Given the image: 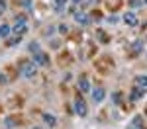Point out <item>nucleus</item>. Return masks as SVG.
I'll return each instance as SVG.
<instances>
[{"instance_id": "1", "label": "nucleus", "mask_w": 147, "mask_h": 129, "mask_svg": "<svg viewBox=\"0 0 147 129\" xmlns=\"http://www.w3.org/2000/svg\"><path fill=\"white\" fill-rule=\"evenodd\" d=\"M20 74L24 78H34L37 74V65L34 61H20Z\"/></svg>"}, {"instance_id": "2", "label": "nucleus", "mask_w": 147, "mask_h": 129, "mask_svg": "<svg viewBox=\"0 0 147 129\" xmlns=\"http://www.w3.org/2000/svg\"><path fill=\"white\" fill-rule=\"evenodd\" d=\"M26 31H28V18L22 14V16L16 18V23L12 25V33L14 35H24Z\"/></svg>"}, {"instance_id": "3", "label": "nucleus", "mask_w": 147, "mask_h": 129, "mask_svg": "<svg viewBox=\"0 0 147 129\" xmlns=\"http://www.w3.org/2000/svg\"><path fill=\"white\" fill-rule=\"evenodd\" d=\"M73 110H75V114H77V116L86 117V114H88V106H86V102H84V98H82V96H77V98H75Z\"/></svg>"}, {"instance_id": "4", "label": "nucleus", "mask_w": 147, "mask_h": 129, "mask_svg": "<svg viewBox=\"0 0 147 129\" xmlns=\"http://www.w3.org/2000/svg\"><path fill=\"white\" fill-rule=\"evenodd\" d=\"M122 22H124V23H127L129 27H137V25H139V18H137L136 14H134V12L129 10V12H125L124 16H122Z\"/></svg>"}, {"instance_id": "5", "label": "nucleus", "mask_w": 147, "mask_h": 129, "mask_svg": "<svg viewBox=\"0 0 147 129\" xmlns=\"http://www.w3.org/2000/svg\"><path fill=\"white\" fill-rule=\"evenodd\" d=\"M145 92H147V88H139V86H134L127 98H129V102H137V100H141V98L145 96Z\"/></svg>"}, {"instance_id": "6", "label": "nucleus", "mask_w": 147, "mask_h": 129, "mask_svg": "<svg viewBox=\"0 0 147 129\" xmlns=\"http://www.w3.org/2000/svg\"><path fill=\"white\" fill-rule=\"evenodd\" d=\"M77 86H79V90L80 92H84V94H88L92 92V86H90V80L82 74V76H79V80H77Z\"/></svg>"}, {"instance_id": "7", "label": "nucleus", "mask_w": 147, "mask_h": 129, "mask_svg": "<svg viewBox=\"0 0 147 129\" xmlns=\"http://www.w3.org/2000/svg\"><path fill=\"white\" fill-rule=\"evenodd\" d=\"M32 61H34L37 67H47V65H49V57H47L43 51H41V53H35V55H32Z\"/></svg>"}, {"instance_id": "8", "label": "nucleus", "mask_w": 147, "mask_h": 129, "mask_svg": "<svg viewBox=\"0 0 147 129\" xmlns=\"http://www.w3.org/2000/svg\"><path fill=\"white\" fill-rule=\"evenodd\" d=\"M104 98H106V90H104L102 86H96V88H92V100H94L96 104L104 102Z\"/></svg>"}, {"instance_id": "9", "label": "nucleus", "mask_w": 147, "mask_h": 129, "mask_svg": "<svg viewBox=\"0 0 147 129\" xmlns=\"http://www.w3.org/2000/svg\"><path fill=\"white\" fill-rule=\"evenodd\" d=\"M75 20H77L80 25H90L92 23L90 14H84V12H77V14H75Z\"/></svg>"}, {"instance_id": "10", "label": "nucleus", "mask_w": 147, "mask_h": 129, "mask_svg": "<svg viewBox=\"0 0 147 129\" xmlns=\"http://www.w3.org/2000/svg\"><path fill=\"white\" fill-rule=\"evenodd\" d=\"M41 119L45 121L47 127H55V125H57V117H55V116H51L49 112H41Z\"/></svg>"}, {"instance_id": "11", "label": "nucleus", "mask_w": 147, "mask_h": 129, "mask_svg": "<svg viewBox=\"0 0 147 129\" xmlns=\"http://www.w3.org/2000/svg\"><path fill=\"white\" fill-rule=\"evenodd\" d=\"M129 49H131V53H134V55H139V53L143 51V41H141V39H136V41L129 45Z\"/></svg>"}, {"instance_id": "12", "label": "nucleus", "mask_w": 147, "mask_h": 129, "mask_svg": "<svg viewBox=\"0 0 147 129\" xmlns=\"http://www.w3.org/2000/svg\"><path fill=\"white\" fill-rule=\"evenodd\" d=\"M129 127L145 129V125H143V117H141V116H134V117H131V123H129Z\"/></svg>"}, {"instance_id": "13", "label": "nucleus", "mask_w": 147, "mask_h": 129, "mask_svg": "<svg viewBox=\"0 0 147 129\" xmlns=\"http://www.w3.org/2000/svg\"><path fill=\"white\" fill-rule=\"evenodd\" d=\"M134 84L139 86V88H147V74H137L134 78Z\"/></svg>"}, {"instance_id": "14", "label": "nucleus", "mask_w": 147, "mask_h": 129, "mask_svg": "<svg viewBox=\"0 0 147 129\" xmlns=\"http://www.w3.org/2000/svg\"><path fill=\"white\" fill-rule=\"evenodd\" d=\"M10 35H12V27L8 25V23H2V25H0V37L8 39Z\"/></svg>"}, {"instance_id": "15", "label": "nucleus", "mask_w": 147, "mask_h": 129, "mask_svg": "<svg viewBox=\"0 0 147 129\" xmlns=\"http://www.w3.org/2000/svg\"><path fill=\"white\" fill-rule=\"evenodd\" d=\"M28 51H30L32 55H35V53H41V47H39L37 41H30V43H28Z\"/></svg>"}, {"instance_id": "16", "label": "nucleus", "mask_w": 147, "mask_h": 129, "mask_svg": "<svg viewBox=\"0 0 147 129\" xmlns=\"http://www.w3.org/2000/svg\"><path fill=\"white\" fill-rule=\"evenodd\" d=\"M122 96H124V94L120 92V90H116V92H112V102H114V106H120V104H122V100H124Z\"/></svg>"}, {"instance_id": "17", "label": "nucleus", "mask_w": 147, "mask_h": 129, "mask_svg": "<svg viewBox=\"0 0 147 129\" xmlns=\"http://www.w3.org/2000/svg\"><path fill=\"white\" fill-rule=\"evenodd\" d=\"M53 2H55V10H57V12H61L63 8H65V4H67L69 0H53Z\"/></svg>"}, {"instance_id": "18", "label": "nucleus", "mask_w": 147, "mask_h": 129, "mask_svg": "<svg viewBox=\"0 0 147 129\" xmlns=\"http://www.w3.org/2000/svg\"><path fill=\"white\" fill-rule=\"evenodd\" d=\"M4 125H6V129H14L16 127V119H14V117H6Z\"/></svg>"}, {"instance_id": "19", "label": "nucleus", "mask_w": 147, "mask_h": 129, "mask_svg": "<svg viewBox=\"0 0 147 129\" xmlns=\"http://www.w3.org/2000/svg\"><path fill=\"white\" fill-rule=\"evenodd\" d=\"M90 18H92V22H102V18H104V16H102V12H92Z\"/></svg>"}, {"instance_id": "20", "label": "nucleus", "mask_w": 147, "mask_h": 129, "mask_svg": "<svg viewBox=\"0 0 147 129\" xmlns=\"http://www.w3.org/2000/svg\"><path fill=\"white\" fill-rule=\"evenodd\" d=\"M141 4H143L141 0H127V6H129V8H139Z\"/></svg>"}, {"instance_id": "21", "label": "nucleus", "mask_w": 147, "mask_h": 129, "mask_svg": "<svg viewBox=\"0 0 147 129\" xmlns=\"http://www.w3.org/2000/svg\"><path fill=\"white\" fill-rule=\"evenodd\" d=\"M106 31H102V29H98V31H96V37H98V39H100L102 43H106V41H108V37H106Z\"/></svg>"}, {"instance_id": "22", "label": "nucleus", "mask_w": 147, "mask_h": 129, "mask_svg": "<svg viewBox=\"0 0 147 129\" xmlns=\"http://www.w3.org/2000/svg\"><path fill=\"white\" fill-rule=\"evenodd\" d=\"M8 10V4H6V0H0V16H4Z\"/></svg>"}, {"instance_id": "23", "label": "nucleus", "mask_w": 147, "mask_h": 129, "mask_svg": "<svg viewBox=\"0 0 147 129\" xmlns=\"http://www.w3.org/2000/svg\"><path fill=\"white\" fill-rule=\"evenodd\" d=\"M20 39H22V35H16V37H12V39H8L6 43H8V45H16V43H18Z\"/></svg>"}, {"instance_id": "24", "label": "nucleus", "mask_w": 147, "mask_h": 129, "mask_svg": "<svg viewBox=\"0 0 147 129\" xmlns=\"http://www.w3.org/2000/svg\"><path fill=\"white\" fill-rule=\"evenodd\" d=\"M20 4H22L26 10H30V8H32V0H20Z\"/></svg>"}, {"instance_id": "25", "label": "nucleus", "mask_w": 147, "mask_h": 129, "mask_svg": "<svg viewBox=\"0 0 147 129\" xmlns=\"http://www.w3.org/2000/svg\"><path fill=\"white\" fill-rule=\"evenodd\" d=\"M57 29H59V33H61V35H65V33H67V31H69V27H67V25H65V23H61V25H59Z\"/></svg>"}, {"instance_id": "26", "label": "nucleus", "mask_w": 147, "mask_h": 129, "mask_svg": "<svg viewBox=\"0 0 147 129\" xmlns=\"http://www.w3.org/2000/svg\"><path fill=\"white\" fill-rule=\"evenodd\" d=\"M120 20H122V18H118V16H108V22L110 23H118Z\"/></svg>"}, {"instance_id": "27", "label": "nucleus", "mask_w": 147, "mask_h": 129, "mask_svg": "<svg viewBox=\"0 0 147 129\" xmlns=\"http://www.w3.org/2000/svg\"><path fill=\"white\" fill-rule=\"evenodd\" d=\"M6 82H8V76H6V74H2V72H0V84H6Z\"/></svg>"}, {"instance_id": "28", "label": "nucleus", "mask_w": 147, "mask_h": 129, "mask_svg": "<svg viewBox=\"0 0 147 129\" xmlns=\"http://www.w3.org/2000/svg\"><path fill=\"white\" fill-rule=\"evenodd\" d=\"M71 2H73V4H75V6H79V4H82V2H84V0H71Z\"/></svg>"}, {"instance_id": "29", "label": "nucleus", "mask_w": 147, "mask_h": 129, "mask_svg": "<svg viewBox=\"0 0 147 129\" xmlns=\"http://www.w3.org/2000/svg\"><path fill=\"white\" fill-rule=\"evenodd\" d=\"M98 2H100V0H90V4H98Z\"/></svg>"}, {"instance_id": "30", "label": "nucleus", "mask_w": 147, "mask_h": 129, "mask_svg": "<svg viewBox=\"0 0 147 129\" xmlns=\"http://www.w3.org/2000/svg\"><path fill=\"white\" fill-rule=\"evenodd\" d=\"M143 4H147V0H143Z\"/></svg>"}, {"instance_id": "31", "label": "nucleus", "mask_w": 147, "mask_h": 129, "mask_svg": "<svg viewBox=\"0 0 147 129\" xmlns=\"http://www.w3.org/2000/svg\"><path fill=\"white\" fill-rule=\"evenodd\" d=\"M129 129H136V127H129Z\"/></svg>"}, {"instance_id": "32", "label": "nucleus", "mask_w": 147, "mask_h": 129, "mask_svg": "<svg viewBox=\"0 0 147 129\" xmlns=\"http://www.w3.org/2000/svg\"><path fill=\"white\" fill-rule=\"evenodd\" d=\"M34 129H35V127H34Z\"/></svg>"}]
</instances>
